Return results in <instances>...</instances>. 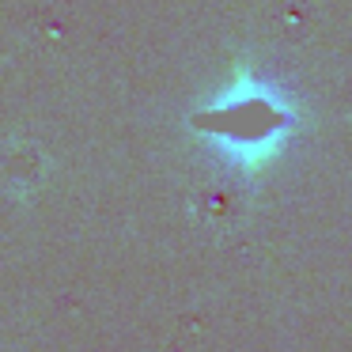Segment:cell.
Wrapping results in <instances>:
<instances>
[{"mask_svg": "<svg viewBox=\"0 0 352 352\" xmlns=\"http://www.w3.org/2000/svg\"><path fill=\"white\" fill-rule=\"evenodd\" d=\"M193 125L201 133H208L212 140L228 144V155L246 175H258L261 167H269L276 160L284 140L296 133L299 118L284 95H276L269 84H261L254 72L239 69L235 84L208 110L193 114Z\"/></svg>", "mask_w": 352, "mask_h": 352, "instance_id": "cell-1", "label": "cell"}]
</instances>
